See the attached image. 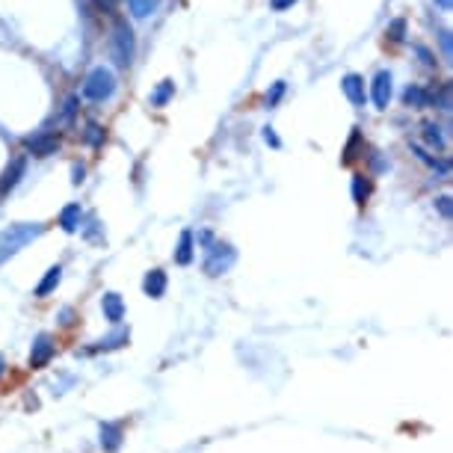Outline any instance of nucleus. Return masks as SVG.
<instances>
[{
	"instance_id": "nucleus-1",
	"label": "nucleus",
	"mask_w": 453,
	"mask_h": 453,
	"mask_svg": "<svg viewBox=\"0 0 453 453\" xmlns=\"http://www.w3.org/2000/svg\"><path fill=\"white\" fill-rule=\"evenodd\" d=\"M42 234H45L42 223H18V225L4 228V231H0V264L9 261L12 255H18L27 243L42 237Z\"/></svg>"
},
{
	"instance_id": "nucleus-2",
	"label": "nucleus",
	"mask_w": 453,
	"mask_h": 453,
	"mask_svg": "<svg viewBox=\"0 0 453 453\" xmlns=\"http://www.w3.org/2000/svg\"><path fill=\"white\" fill-rule=\"evenodd\" d=\"M137 54V39H133V30L128 27V21H116L113 36H110V57L119 69H128Z\"/></svg>"
},
{
	"instance_id": "nucleus-3",
	"label": "nucleus",
	"mask_w": 453,
	"mask_h": 453,
	"mask_svg": "<svg viewBox=\"0 0 453 453\" xmlns=\"http://www.w3.org/2000/svg\"><path fill=\"white\" fill-rule=\"evenodd\" d=\"M116 92V74L107 65H95V69L83 80V98L89 101H110Z\"/></svg>"
},
{
	"instance_id": "nucleus-4",
	"label": "nucleus",
	"mask_w": 453,
	"mask_h": 453,
	"mask_svg": "<svg viewBox=\"0 0 453 453\" xmlns=\"http://www.w3.org/2000/svg\"><path fill=\"white\" fill-rule=\"evenodd\" d=\"M234 258H237V252H234L228 243H208V252H205V270L211 276H220L225 273L228 267L234 264Z\"/></svg>"
},
{
	"instance_id": "nucleus-5",
	"label": "nucleus",
	"mask_w": 453,
	"mask_h": 453,
	"mask_svg": "<svg viewBox=\"0 0 453 453\" xmlns=\"http://www.w3.org/2000/svg\"><path fill=\"white\" fill-rule=\"evenodd\" d=\"M24 145H27V151L33 157H47V155H54V151L60 148V137H57V133H36V137H27Z\"/></svg>"
},
{
	"instance_id": "nucleus-6",
	"label": "nucleus",
	"mask_w": 453,
	"mask_h": 453,
	"mask_svg": "<svg viewBox=\"0 0 453 453\" xmlns=\"http://www.w3.org/2000/svg\"><path fill=\"white\" fill-rule=\"evenodd\" d=\"M391 92H394L391 74H388V72H379V74L374 77V83H371V98H374L376 110H385V107L391 104Z\"/></svg>"
},
{
	"instance_id": "nucleus-7",
	"label": "nucleus",
	"mask_w": 453,
	"mask_h": 453,
	"mask_svg": "<svg viewBox=\"0 0 453 453\" xmlns=\"http://www.w3.org/2000/svg\"><path fill=\"white\" fill-rule=\"evenodd\" d=\"M50 356H54V341H50V335H39L36 344H33V349H30V364L45 367L50 362Z\"/></svg>"
},
{
	"instance_id": "nucleus-8",
	"label": "nucleus",
	"mask_w": 453,
	"mask_h": 453,
	"mask_svg": "<svg viewBox=\"0 0 453 453\" xmlns=\"http://www.w3.org/2000/svg\"><path fill=\"white\" fill-rule=\"evenodd\" d=\"M341 89H344V95H347L356 107H364L367 92H364V80H362L359 74H347V77L341 80Z\"/></svg>"
},
{
	"instance_id": "nucleus-9",
	"label": "nucleus",
	"mask_w": 453,
	"mask_h": 453,
	"mask_svg": "<svg viewBox=\"0 0 453 453\" xmlns=\"http://www.w3.org/2000/svg\"><path fill=\"white\" fill-rule=\"evenodd\" d=\"M24 169H27V160L24 157H15L9 166H6V172H4V178H0V193H9L15 184L21 181V175H24Z\"/></svg>"
},
{
	"instance_id": "nucleus-10",
	"label": "nucleus",
	"mask_w": 453,
	"mask_h": 453,
	"mask_svg": "<svg viewBox=\"0 0 453 453\" xmlns=\"http://www.w3.org/2000/svg\"><path fill=\"white\" fill-rule=\"evenodd\" d=\"M142 291H145V296H151V299H160V296L166 293V273H163V270H151V273H145V279H142Z\"/></svg>"
},
{
	"instance_id": "nucleus-11",
	"label": "nucleus",
	"mask_w": 453,
	"mask_h": 453,
	"mask_svg": "<svg viewBox=\"0 0 453 453\" xmlns=\"http://www.w3.org/2000/svg\"><path fill=\"white\" fill-rule=\"evenodd\" d=\"M101 308H104V317L110 323H119L125 317V302L119 293H104V299H101Z\"/></svg>"
},
{
	"instance_id": "nucleus-12",
	"label": "nucleus",
	"mask_w": 453,
	"mask_h": 453,
	"mask_svg": "<svg viewBox=\"0 0 453 453\" xmlns=\"http://www.w3.org/2000/svg\"><path fill=\"white\" fill-rule=\"evenodd\" d=\"M403 104L415 107V110H424V107H430V92L424 86H406V92H403Z\"/></svg>"
},
{
	"instance_id": "nucleus-13",
	"label": "nucleus",
	"mask_w": 453,
	"mask_h": 453,
	"mask_svg": "<svg viewBox=\"0 0 453 453\" xmlns=\"http://www.w3.org/2000/svg\"><path fill=\"white\" fill-rule=\"evenodd\" d=\"M80 220H83L80 205H65L62 213H60V225H62V231H69V234H74L80 228Z\"/></svg>"
},
{
	"instance_id": "nucleus-14",
	"label": "nucleus",
	"mask_w": 453,
	"mask_h": 453,
	"mask_svg": "<svg viewBox=\"0 0 453 453\" xmlns=\"http://www.w3.org/2000/svg\"><path fill=\"white\" fill-rule=\"evenodd\" d=\"M193 231H181V240H178V249H175V264L187 267L193 261Z\"/></svg>"
},
{
	"instance_id": "nucleus-15",
	"label": "nucleus",
	"mask_w": 453,
	"mask_h": 453,
	"mask_svg": "<svg viewBox=\"0 0 453 453\" xmlns=\"http://www.w3.org/2000/svg\"><path fill=\"white\" fill-rule=\"evenodd\" d=\"M175 95V83L172 80H160L157 83V89L155 92H151V107H166V104H169V98Z\"/></svg>"
},
{
	"instance_id": "nucleus-16",
	"label": "nucleus",
	"mask_w": 453,
	"mask_h": 453,
	"mask_svg": "<svg viewBox=\"0 0 453 453\" xmlns=\"http://www.w3.org/2000/svg\"><path fill=\"white\" fill-rule=\"evenodd\" d=\"M60 279H62V267H60V264H57V267H50V270L45 273V279L36 284V296H47V293L60 284Z\"/></svg>"
},
{
	"instance_id": "nucleus-17",
	"label": "nucleus",
	"mask_w": 453,
	"mask_h": 453,
	"mask_svg": "<svg viewBox=\"0 0 453 453\" xmlns=\"http://www.w3.org/2000/svg\"><path fill=\"white\" fill-rule=\"evenodd\" d=\"M122 444V427H116V424H104L101 427V447L104 450H116Z\"/></svg>"
},
{
	"instance_id": "nucleus-18",
	"label": "nucleus",
	"mask_w": 453,
	"mask_h": 453,
	"mask_svg": "<svg viewBox=\"0 0 453 453\" xmlns=\"http://www.w3.org/2000/svg\"><path fill=\"white\" fill-rule=\"evenodd\" d=\"M157 4L160 0H128L133 18H148L151 12H157Z\"/></svg>"
},
{
	"instance_id": "nucleus-19",
	"label": "nucleus",
	"mask_w": 453,
	"mask_h": 453,
	"mask_svg": "<svg viewBox=\"0 0 453 453\" xmlns=\"http://www.w3.org/2000/svg\"><path fill=\"white\" fill-rule=\"evenodd\" d=\"M367 196H371V184H367V178L352 175V198H356V205H364Z\"/></svg>"
},
{
	"instance_id": "nucleus-20",
	"label": "nucleus",
	"mask_w": 453,
	"mask_h": 453,
	"mask_svg": "<svg viewBox=\"0 0 453 453\" xmlns=\"http://www.w3.org/2000/svg\"><path fill=\"white\" fill-rule=\"evenodd\" d=\"M424 140H427V145H432V148H444V137H442V128L435 125V122H427L424 125Z\"/></svg>"
},
{
	"instance_id": "nucleus-21",
	"label": "nucleus",
	"mask_w": 453,
	"mask_h": 453,
	"mask_svg": "<svg viewBox=\"0 0 453 453\" xmlns=\"http://www.w3.org/2000/svg\"><path fill=\"white\" fill-rule=\"evenodd\" d=\"M83 140L98 148L101 142H104V128H101L98 122H86V130H83Z\"/></svg>"
},
{
	"instance_id": "nucleus-22",
	"label": "nucleus",
	"mask_w": 453,
	"mask_h": 453,
	"mask_svg": "<svg viewBox=\"0 0 453 453\" xmlns=\"http://www.w3.org/2000/svg\"><path fill=\"white\" fill-rule=\"evenodd\" d=\"M284 89H288V83H284V80H276V83H273V89L267 92L264 104H267V107H276L279 101H281V95H284Z\"/></svg>"
},
{
	"instance_id": "nucleus-23",
	"label": "nucleus",
	"mask_w": 453,
	"mask_h": 453,
	"mask_svg": "<svg viewBox=\"0 0 453 453\" xmlns=\"http://www.w3.org/2000/svg\"><path fill=\"white\" fill-rule=\"evenodd\" d=\"M430 101H435V107H439V110H450V83H442V89L432 92Z\"/></svg>"
},
{
	"instance_id": "nucleus-24",
	"label": "nucleus",
	"mask_w": 453,
	"mask_h": 453,
	"mask_svg": "<svg viewBox=\"0 0 453 453\" xmlns=\"http://www.w3.org/2000/svg\"><path fill=\"white\" fill-rule=\"evenodd\" d=\"M388 36H391V42H403V36H406V21H403V18L391 21L388 24Z\"/></svg>"
},
{
	"instance_id": "nucleus-25",
	"label": "nucleus",
	"mask_w": 453,
	"mask_h": 453,
	"mask_svg": "<svg viewBox=\"0 0 453 453\" xmlns=\"http://www.w3.org/2000/svg\"><path fill=\"white\" fill-rule=\"evenodd\" d=\"M77 110V98H65V104H62V113H60V122H72V116Z\"/></svg>"
},
{
	"instance_id": "nucleus-26",
	"label": "nucleus",
	"mask_w": 453,
	"mask_h": 453,
	"mask_svg": "<svg viewBox=\"0 0 453 453\" xmlns=\"http://www.w3.org/2000/svg\"><path fill=\"white\" fill-rule=\"evenodd\" d=\"M125 341H128V332H119V335H113V338L101 341V344H98V349H113V347H122Z\"/></svg>"
},
{
	"instance_id": "nucleus-27",
	"label": "nucleus",
	"mask_w": 453,
	"mask_h": 453,
	"mask_svg": "<svg viewBox=\"0 0 453 453\" xmlns=\"http://www.w3.org/2000/svg\"><path fill=\"white\" fill-rule=\"evenodd\" d=\"M450 196H442V198H435V208H439V213L442 216H447V220H450V213H453V205H450Z\"/></svg>"
},
{
	"instance_id": "nucleus-28",
	"label": "nucleus",
	"mask_w": 453,
	"mask_h": 453,
	"mask_svg": "<svg viewBox=\"0 0 453 453\" xmlns=\"http://www.w3.org/2000/svg\"><path fill=\"white\" fill-rule=\"evenodd\" d=\"M264 140H267V142H270L273 148H279V145H281V140L276 137V130H273V128H264Z\"/></svg>"
},
{
	"instance_id": "nucleus-29",
	"label": "nucleus",
	"mask_w": 453,
	"mask_h": 453,
	"mask_svg": "<svg viewBox=\"0 0 453 453\" xmlns=\"http://www.w3.org/2000/svg\"><path fill=\"white\" fill-rule=\"evenodd\" d=\"M296 4V0H270V6L276 9V12H284V9H291Z\"/></svg>"
},
{
	"instance_id": "nucleus-30",
	"label": "nucleus",
	"mask_w": 453,
	"mask_h": 453,
	"mask_svg": "<svg viewBox=\"0 0 453 453\" xmlns=\"http://www.w3.org/2000/svg\"><path fill=\"white\" fill-rule=\"evenodd\" d=\"M442 47H444V57H450V47H453V39H450V33L442 30Z\"/></svg>"
},
{
	"instance_id": "nucleus-31",
	"label": "nucleus",
	"mask_w": 453,
	"mask_h": 453,
	"mask_svg": "<svg viewBox=\"0 0 453 453\" xmlns=\"http://www.w3.org/2000/svg\"><path fill=\"white\" fill-rule=\"evenodd\" d=\"M415 50H418V54H421V57H424V62H427V65H435V60H432V54H430V50H427V47H421V45H418Z\"/></svg>"
},
{
	"instance_id": "nucleus-32",
	"label": "nucleus",
	"mask_w": 453,
	"mask_h": 453,
	"mask_svg": "<svg viewBox=\"0 0 453 453\" xmlns=\"http://www.w3.org/2000/svg\"><path fill=\"white\" fill-rule=\"evenodd\" d=\"M83 175H86V172H83V166H72V181H74V184H80Z\"/></svg>"
},
{
	"instance_id": "nucleus-33",
	"label": "nucleus",
	"mask_w": 453,
	"mask_h": 453,
	"mask_svg": "<svg viewBox=\"0 0 453 453\" xmlns=\"http://www.w3.org/2000/svg\"><path fill=\"white\" fill-rule=\"evenodd\" d=\"M435 6H439L442 12H450V6H453V0H435Z\"/></svg>"
},
{
	"instance_id": "nucleus-34",
	"label": "nucleus",
	"mask_w": 453,
	"mask_h": 453,
	"mask_svg": "<svg viewBox=\"0 0 453 453\" xmlns=\"http://www.w3.org/2000/svg\"><path fill=\"white\" fill-rule=\"evenodd\" d=\"M95 4H98L101 9H107V12H110V9L116 6V0H95Z\"/></svg>"
},
{
	"instance_id": "nucleus-35",
	"label": "nucleus",
	"mask_w": 453,
	"mask_h": 453,
	"mask_svg": "<svg viewBox=\"0 0 453 453\" xmlns=\"http://www.w3.org/2000/svg\"><path fill=\"white\" fill-rule=\"evenodd\" d=\"M0 374H4V356H0Z\"/></svg>"
}]
</instances>
